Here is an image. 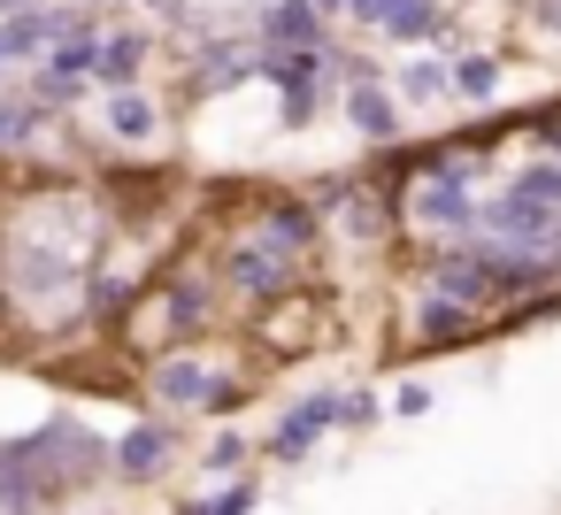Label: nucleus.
Returning a JSON list of instances; mask_svg holds the SVG:
<instances>
[{"label": "nucleus", "mask_w": 561, "mask_h": 515, "mask_svg": "<svg viewBox=\"0 0 561 515\" xmlns=\"http://www.w3.org/2000/svg\"><path fill=\"white\" fill-rule=\"evenodd\" d=\"M0 78H9V55H0Z\"/></svg>", "instance_id": "b1692460"}, {"label": "nucleus", "mask_w": 561, "mask_h": 515, "mask_svg": "<svg viewBox=\"0 0 561 515\" xmlns=\"http://www.w3.org/2000/svg\"><path fill=\"white\" fill-rule=\"evenodd\" d=\"M254 500H262V477L247 469V477H231V484H216V492H201L185 515H254Z\"/></svg>", "instance_id": "f3484780"}, {"label": "nucleus", "mask_w": 561, "mask_h": 515, "mask_svg": "<svg viewBox=\"0 0 561 515\" xmlns=\"http://www.w3.org/2000/svg\"><path fill=\"white\" fill-rule=\"evenodd\" d=\"M523 9H530V24H538V32H553V39H561V0H523Z\"/></svg>", "instance_id": "4be33fe9"}, {"label": "nucleus", "mask_w": 561, "mask_h": 515, "mask_svg": "<svg viewBox=\"0 0 561 515\" xmlns=\"http://www.w3.org/2000/svg\"><path fill=\"white\" fill-rule=\"evenodd\" d=\"M162 131V108L139 93V85H124V93H108V139L116 147H147Z\"/></svg>", "instance_id": "ddd939ff"}, {"label": "nucleus", "mask_w": 561, "mask_h": 515, "mask_svg": "<svg viewBox=\"0 0 561 515\" xmlns=\"http://www.w3.org/2000/svg\"><path fill=\"white\" fill-rule=\"evenodd\" d=\"M101 477H116L108 469V446L78 415H47L24 438H0V515H39L62 492H85Z\"/></svg>", "instance_id": "f03ea898"}, {"label": "nucleus", "mask_w": 561, "mask_h": 515, "mask_svg": "<svg viewBox=\"0 0 561 515\" xmlns=\"http://www.w3.org/2000/svg\"><path fill=\"white\" fill-rule=\"evenodd\" d=\"M346 16H362V32H377L392 47H431L446 32L438 0H346Z\"/></svg>", "instance_id": "1a4fd4ad"}, {"label": "nucleus", "mask_w": 561, "mask_h": 515, "mask_svg": "<svg viewBox=\"0 0 561 515\" xmlns=\"http://www.w3.org/2000/svg\"><path fill=\"white\" fill-rule=\"evenodd\" d=\"M201 469H208V477H224V484H231V477H247V438H239V431H216V438H208V454H201Z\"/></svg>", "instance_id": "6ab92c4d"}, {"label": "nucleus", "mask_w": 561, "mask_h": 515, "mask_svg": "<svg viewBox=\"0 0 561 515\" xmlns=\"http://www.w3.org/2000/svg\"><path fill=\"white\" fill-rule=\"evenodd\" d=\"M392 216H400L415 239L469 247V239H477V193H469V162H461V154H438V162H423V185L392 193Z\"/></svg>", "instance_id": "7ed1b4c3"}, {"label": "nucleus", "mask_w": 561, "mask_h": 515, "mask_svg": "<svg viewBox=\"0 0 561 515\" xmlns=\"http://www.w3.org/2000/svg\"><path fill=\"white\" fill-rule=\"evenodd\" d=\"M147 55H154V32H139V24H108V32H101V62H93V85H108V93L139 85Z\"/></svg>", "instance_id": "f8f14e48"}, {"label": "nucleus", "mask_w": 561, "mask_h": 515, "mask_svg": "<svg viewBox=\"0 0 561 515\" xmlns=\"http://www.w3.org/2000/svg\"><path fill=\"white\" fill-rule=\"evenodd\" d=\"M0 308H9V300H0Z\"/></svg>", "instance_id": "a878e982"}, {"label": "nucleus", "mask_w": 561, "mask_h": 515, "mask_svg": "<svg viewBox=\"0 0 561 515\" xmlns=\"http://www.w3.org/2000/svg\"><path fill=\"white\" fill-rule=\"evenodd\" d=\"M331 16L316 9V0H277V9H262L254 24V55H331Z\"/></svg>", "instance_id": "6e6552de"}, {"label": "nucleus", "mask_w": 561, "mask_h": 515, "mask_svg": "<svg viewBox=\"0 0 561 515\" xmlns=\"http://www.w3.org/2000/svg\"><path fill=\"white\" fill-rule=\"evenodd\" d=\"M392 85H400L408 108H438V101L454 93V62H446V55H415V62H400Z\"/></svg>", "instance_id": "4468645a"}, {"label": "nucleus", "mask_w": 561, "mask_h": 515, "mask_svg": "<svg viewBox=\"0 0 561 515\" xmlns=\"http://www.w3.org/2000/svg\"><path fill=\"white\" fill-rule=\"evenodd\" d=\"M216 285L239 293V300H254V308H277L285 293L308 285V262H300L293 247H277V239L254 224V231H239V239L216 254Z\"/></svg>", "instance_id": "20e7f679"}, {"label": "nucleus", "mask_w": 561, "mask_h": 515, "mask_svg": "<svg viewBox=\"0 0 561 515\" xmlns=\"http://www.w3.org/2000/svg\"><path fill=\"white\" fill-rule=\"evenodd\" d=\"M147 392H154L162 408H178V415H208V408L231 392V377L208 369V362H193V354H154V362H147Z\"/></svg>", "instance_id": "0eeeda50"}, {"label": "nucleus", "mask_w": 561, "mask_h": 515, "mask_svg": "<svg viewBox=\"0 0 561 515\" xmlns=\"http://www.w3.org/2000/svg\"><path fill=\"white\" fill-rule=\"evenodd\" d=\"M170 461H178V431H170L162 415H139V423L108 446V469H116L124 484H154V477H170Z\"/></svg>", "instance_id": "9d476101"}, {"label": "nucleus", "mask_w": 561, "mask_h": 515, "mask_svg": "<svg viewBox=\"0 0 561 515\" xmlns=\"http://www.w3.org/2000/svg\"><path fill=\"white\" fill-rule=\"evenodd\" d=\"M316 9H323V16H346V0H316Z\"/></svg>", "instance_id": "5701e85b"}, {"label": "nucleus", "mask_w": 561, "mask_h": 515, "mask_svg": "<svg viewBox=\"0 0 561 515\" xmlns=\"http://www.w3.org/2000/svg\"><path fill=\"white\" fill-rule=\"evenodd\" d=\"M454 93L477 101V108L500 101V62H492V55H461V62H454Z\"/></svg>", "instance_id": "a211bd4d"}, {"label": "nucleus", "mask_w": 561, "mask_h": 515, "mask_svg": "<svg viewBox=\"0 0 561 515\" xmlns=\"http://www.w3.org/2000/svg\"><path fill=\"white\" fill-rule=\"evenodd\" d=\"M262 9H277V0H262Z\"/></svg>", "instance_id": "393cba45"}, {"label": "nucleus", "mask_w": 561, "mask_h": 515, "mask_svg": "<svg viewBox=\"0 0 561 515\" xmlns=\"http://www.w3.org/2000/svg\"><path fill=\"white\" fill-rule=\"evenodd\" d=\"M108 262V216L93 193L39 185L0 201V300L9 316H55L78 293H93Z\"/></svg>", "instance_id": "f257e3e1"}, {"label": "nucleus", "mask_w": 561, "mask_h": 515, "mask_svg": "<svg viewBox=\"0 0 561 515\" xmlns=\"http://www.w3.org/2000/svg\"><path fill=\"white\" fill-rule=\"evenodd\" d=\"M339 108H346V124H354L369 147H392V139H400V93H385L369 70H354V78L339 85Z\"/></svg>", "instance_id": "9b49d317"}, {"label": "nucleus", "mask_w": 561, "mask_h": 515, "mask_svg": "<svg viewBox=\"0 0 561 515\" xmlns=\"http://www.w3.org/2000/svg\"><path fill=\"white\" fill-rule=\"evenodd\" d=\"M423 408H431V385H423V377L392 385V415H423Z\"/></svg>", "instance_id": "aec40b11"}, {"label": "nucleus", "mask_w": 561, "mask_h": 515, "mask_svg": "<svg viewBox=\"0 0 561 515\" xmlns=\"http://www.w3.org/2000/svg\"><path fill=\"white\" fill-rule=\"evenodd\" d=\"M47 116H39V101L32 93H16L9 78H0V154H16V147H32V131H39Z\"/></svg>", "instance_id": "2eb2a0df"}, {"label": "nucleus", "mask_w": 561, "mask_h": 515, "mask_svg": "<svg viewBox=\"0 0 561 515\" xmlns=\"http://www.w3.org/2000/svg\"><path fill=\"white\" fill-rule=\"evenodd\" d=\"M469 323H477L469 308H454V300H438V293H431V300H423V316H415V346H461V339H469Z\"/></svg>", "instance_id": "dca6fc26"}, {"label": "nucleus", "mask_w": 561, "mask_h": 515, "mask_svg": "<svg viewBox=\"0 0 561 515\" xmlns=\"http://www.w3.org/2000/svg\"><path fill=\"white\" fill-rule=\"evenodd\" d=\"M423 285L438 293V300H454V308H469V316H484V308H500V285H492V247H431V262H423Z\"/></svg>", "instance_id": "39448f33"}, {"label": "nucleus", "mask_w": 561, "mask_h": 515, "mask_svg": "<svg viewBox=\"0 0 561 515\" xmlns=\"http://www.w3.org/2000/svg\"><path fill=\"white\" fill-rule=\"evenodd\" d=\"M385 408H377V392H346V431H369Z\"/></svg>", "instance_id": "412c9836"}, {"label": "nucleus", "mask_w": 561, "mask_h": 515, "mask_svg": "<svg viewBox=\"0 0 561 515\" xmlns=\"http://www.w3.org/2000/svg\"><path fill=\"white\" fill-rule=\"evenodd\" d=\"M331 431H346V392H300V400L270 423L262 454H270V461H308Z\"/></svg>", "instance_id": "423d86ee"}]
</instances>
